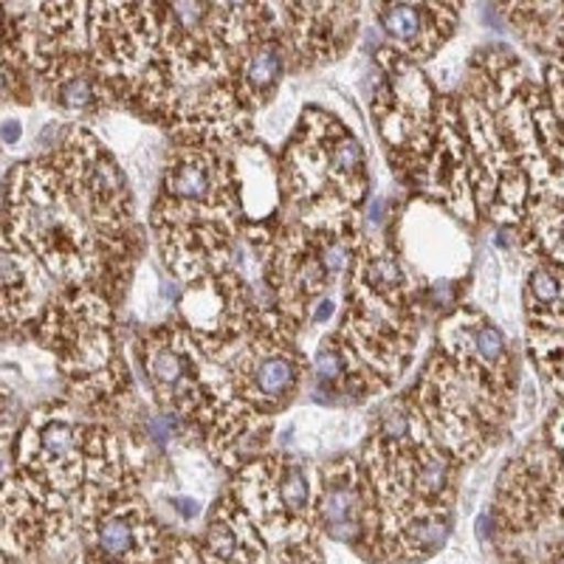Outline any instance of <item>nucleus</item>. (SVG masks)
<instances>
[{
	"label": "nucleus",
	"mask_w": 564,
	"mask_h": 564,
	"mask_svg": "<svg viewBox=\"0 0 564 564\" xmlns=\"http://www.w3.org/2000/svg\"><path fill=\"white\" fill-rule=\"evenodd\" d=\"M0 240L26 254L59 289H90L116 302L141 257L128 178L83 124L9 173Z\"/></svg>",
	"instance_id": "obj_1"
},
{
	"label": "nucleus",
	"mask_w": 564,
	"mask_h": 564,
	"mask_svg": "<svg viewBox=\"0 0 564 564\" xmlns=\"http://www.w3.org/2000/svg\"><path fill=\"white\" fill-rule=\"evenodd\" d=\"M477 212L517 231L531 260L562 265V116L525 63L491 45L457 97Z\"/></svg>",
	"instance_id": "obj_2"
},
{
	"label": "nucleus",
	"mask_w": 564,
	"mask_h": 564,
	"mask_svg": "<svg viewBox=\"0 0 564 564\" xmlns=\"http://www.w3.org/2000/svg\"><path fill=\"white\" fill-rule=\"evenodd\" d=\"M356 460L376 508V564H417L441 551L463 466L432 441L410 392L379 406Z\"/></svg>",
	"instance_id": "obj_3"
},
{
	"label": "nucleus",
	"mask_w": 564,
	"mask_h": 564,
	"mask_svg": "<svg viewBox=\"0 0 564 564\" xmlns=\"http://www.w3.org/2000/svg\"><path fill=\"white\" fill-rule=\"evenodd\" d=\"M212 14L215 3L206 23L184 29L170 3H161L159 48L119 94V105L167 128L178 144L238 150L254 139V113L240 94V52L215 37Z\"/></svg>",
	"instance_id": "obj_4"
},
{
	"label": "nucleus",
	"mask_w": 564,
	"mask_h": 564,
	"mask_svg": "<svg viewBox=\"0 0 564 564\" xmlns=\"http://www.w3.org/2000/svg\"><path fill=\"white\" fill-rule=\"evenodd\" d=\"M345 316L327 336L341 395L365 401L395 387L421 339V291L384 235H359L347 269Z\"/></svg>",
	"instance_id": "obj_5"
},
{
	"label": "nucleus",
	"mask_w": 564,
	"mask_h": 564,
	"mask_svg": "<svg viewBox=\"0 0 564 564\" xmlns=\"http://www.w3.org/2000/svg\"><path fill=\"white\" fill-rule=\"evenodd\" d=\"M161 260L181 285L238 269L246 212L235 150L178 144L150 209Z\"/></svg>",
	"instance_id": "obj_6"
},
{
	"label": "nucleus",
	"mask_w": 564,
	"mask_h": 564,
	"mask_svg": "<svg viewBox=\"0 0 564 564\" xmlns=\"http://www.w3.org/2000/svg\"><path fill=\"white\" fill-rule=\"evenodd\" d=\"M370 184V164L359 135L319 105L302 110L276 161L282 220L359 235V212Z\"/></svg>",
	"instance_id": "obj_7"
},
{
	"label": "nucleus",
	"mask_w": 564,
	"mask_h": 564,
	"mask_svg": "<svg viewBox=\"0 0 564 564\" xmlns=\"http://www.w3.org/2000/svg\"><path fill=\"white\" fill-rule=\"evenodd\" d=\"M34 327L40 345L57 359L70 404L102 423L105 417L124 421L139 410L108 296L90 289H57Z\"/></svg>",
	"instance_id": "obj_8"
},
{
	"label": "nucleus",
	"mask_w": 564,
	"mask_h": 564,
	"mask_svg": "<svg viewBox=\"0 0 564 564\" xmlns=\"http://www.w3.org/2000/svg\"><path fill=\"white\" fill-rule=\"evenodd\" d=\"M486 522L502 564H562V404L502 468Z\"/></svg>",
	"instance_id": "obj_9"
},
{
	"label": "nucleus",
	"mask_w": 564,
	"mask_h": 564,
	"mask_svg": "<svg viewBox=\"0 0 564 564\" xmlns=\"http://www.w3.org/2000/svg\"><path fill=\"white\" fill-rule=\"evenodd\" d=\"M517 381L441 350L423 365L410 398L432 441L457 466L475 463L506 435Z\"/></svg>",
	"instance_id": "obj_10"
},
{
	"label": "nucleus",
	"mask_w": 564,
	"mask_h": 564,
	"mask_svg": "<svg viewBox=\"0 0 564 564\" xmlns=\"http://www.w3.org/2000/svg\"><path fill=\"white\" fill-rule=\"evenodd\" d=\"M229 497L282 564H325L316 520V468L294 455H260L235 471Z\"/></svg>",
	"instance_id": "obj_11"
},
{
	"label": "nucleus",
	"mask_w": 564,
	"mask_h": 564,
	"mask_svg": "<svg viewBox=\"0 0 564 564\" xmlns=\"http://www.w3.org/2000/svg\"><path fill=\"white\" fill-rule=\"evenodd\" d=\"M361 235V231H359ZM359 235L311 229L280 220L263 243L260 274L269 282L271 308L302 334L330 285L345 280Z\"/></svg>",
	"instance_id": "obj_12"
},
{
	"label": "nucleus",
	"mask_w": 564,
	"mask_h": 564,
	"mask_svg": "<svg viewBox=\"0 0 564 564\" xmlns=\"http://www.w3.org/2000/svg\"><path fill=\"white\" fill-rule=\"evenodd\" d=\"M110 423L94 421L70 401H48L26 417L14 443V471L74 497Z\"/></svg>",
	"instance_id": "obj_13"
},
{
	"label": "nucleus",
	"mask_w": 564,
	"mask_h": 564,
	"mask_svg": "<svg viewBox=\"0 0 564 564\" xmlns=\"http://www.w3.org/2000/svg\"><path fill=\"white\" fill-rule=\"evenodd\" d=\"M437 94L421 65L398 57L390 48L379 52V83L372 90V116L390 150L392 167L406 181L430 150L437 119Z\"/></svg>",
	"instance_id": "obj_14"
},
{
	"label": "nucleus",
	"mask_w": 564,
	"mask_h": 564,
	"mask_svg": "<svg viewBox=\"0 0 564 564\" xmlns=\"http://www.w3.org/2000/svg\"><path fill=\"white\" fill-rule=\"evenodd\" d=\"M135 356L150 392L155 395V404L167 415L193 426L204 401V390L198 376V350L189 327L181 325L178 319L148 327L135 339Z\"/></svg>",
	"instance_id": "obj_15"
},
{
	"label": "nucleus",
	"mask_w": 564,
	"mask_h": 564,
	"mask_svg": "<svg viewBox=\"0 0 564 564\" xmlns=\"http://www.w3.org/2000/svg\"><path fill=\"white\" fill-rule=\"evenodd\" d=\"M410 184L423 198L435 200L437 206L466 220L468 226L477 224V204L471 195V167H468L466 133H463L460 108L455 97H443L437 102L435 133H432L430 150L412 173Z\"/></svg>",
	"instance_id": "obj_16"
},
{
	"label": "nucleus",
	"mask_w": 564,
	"mask_h": 564,
	"mask_svg": "<svg viewBox=\"0 0 564 564\" xmlns=\"http://www.w3.org/2000/svg\"><path fill=\"white\" fill-rule=\"evenodd\" d=\"M316 520L322 536L336 539L356 556L376 562V508L352 455L316 468Z\"/></svg>",
	"instance_id": "obj_17"
},
{
	"label": "nucleus",
	"mask_w": 564,
	"mask_h": 564,
	"mask_svg": "<svg viewBox=\"0 0 564 564\" xmlns=\"http://www.w3.org/2000/svg\"><path fill=\"white\" fill-rule=\"evenodd\" d=\"M359 3H274L276 37L289 70H308L345 57L359 34Z\"/></svg>",
	"instance_id": "obj_18"
},
{
	"label": "nucleus",
	"mask_w": 564,
	"mask_h": 564,
	"mask_svg": "<svg viewBox=\"0 0 564 564\" xmlns=\"http://www.w3.org/2000/svg\"><path fill=\"white\" fill-rule=\"evenodd\" d=\"M390 52L421 65L437 57L460 26L463 3H376Z\"/></svg>",
	"instance_id": "obj_19"
},
{
	"label": "nucleus",
	"mask_w": 564,
	"mask_h": 564,
	"mask_svg": "<svg viewBox=\"0 0 564 564\" xmlns=\"http://www.w3.org/2000/svg\"><path fill=\"white\" fill-rule=\"evenodd\" d=\"M528 350L556 395L562 392V265L531 260L525 276Z\"/></svg>",
	"instance_id": "obj_20"
},
{
	"label": "nucleus",
	"mask_w": 564,
	"mask_h": 564,
	"mask_svg": "<svg viewBox=\"0 0 564 564\" xmlns=\"http://www.w3.org/2000/svg\"><path fill=\"white\" fill-rule=\"evenodd\" d=\"M435 350L486 367L506 379H520L506 334L475 305H457L443 316L437 325Z\"/></svg>",
	"instance_id": "obj_21"
},
{
	"label": "nucleus",
	"mask_w": 564,
	"mask_h": 564,
	"mask_svg": "<svg viewBox=\"0 0 564 564\" xmlns=\"http://www.w3.org/2000/svg\"><path fill=\"white\" fill-rule=\"evenodd\" d=\"M43 97L68 113H99L108 105H116L108 83L99 74L88 52H70L45 59L32 74Z\"/></svg>",
	"instance_id": "obj_22"
},
{
	"label": "nucleus",
	"mask_w": 564,
	"mask_h": 564,
	"mask_svg": "<svg viewBox=\"0 0 564 564\" xmlns=\"http://www.w3.org/2000/svg\"><path fill=\"white\" fill-rule=\"evenodd\" d=\"M43 305L37 263L0 240V330L32 325Z\"/></svg>",
	"instance_id": "obj_23"
},
{
	"label": "nucleus",
	"mask_w": 564,
	"mask_h": 564,
	"mask_svg": "<svg viewBox=\"0 0 564 564\" xmlns=\"http://www.w3.org/2000/svg\"><path fill=\"white\" fill-rule=\"evenodd\" d=\"M285 74H289V57H285V48H282L280 37H276V29L265 34V37L249 43L246 48H240V94H243L251 113L257 108H265L269 102H274Z\"/></svg>",
	"instance_id": "obj_24"
},
{
	"label": "nucleus",
	"mask_w": 564,
	"mask_h": 564,
	"mask_svg": "<svg viewBox=\"0 0 564 564\" xmlns=\"http://www.w3.org/2000/svg\"><path fill=\"white\" fill-rule=\"evenodd\" d=\"M506 18L542 57L562 59V3H508Z\"/></svg>",
	"instance_id": "obj_25"
},
{
	"label": "nucleus",
	"mask_w": 564,
	"mask_h": 564,
	"mask_svg": "<svg viewBox=\"0 0 564 564\" xmlns=\"http://www.w3.org/2000/svg\"><path fill=\"white\" fill-rule=\"evenodd\" d=\"M167 564H200L198 542H195V539H189V536H181L178 551H175V556L170 558Z\"/></svg>",
	"instance_id": "obj_26"
},
{
	"label": "nucleus",
	"mask_w": 564,
	"mask_h": 564,
	"mask_svg": "<svg viewBox=\"0 0 564 564\" xmlns=\"http://www.w3.org/2000/svg\"><path fill=\"white\" fill-rule=\"evenodd\" d=\"M14 430V404L9 401L7 390L0 387V441Z\"/></svg>",
	"instance_id": "obj_27"
},
{
	"label": "nucleus",
	"mask_w": 564,
	"mask_h": 564,
	"mask_svg": "<svg viewBox=\"0 0 564 564\" xmlns=\"http://www.w3.org/2000/svg\"><path fill=\"white\" fill-rule=\"evenodd\" d=\"M20 139H23V124H20L18 119H7V122L0 124V141H3L7 148H14Z\"/></svg>",
	"instance_id": "obj_28"
}]
</instances>
